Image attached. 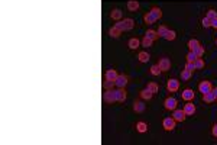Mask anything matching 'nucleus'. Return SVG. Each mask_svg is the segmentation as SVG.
I'll return each instance as SVG.
<instances>
[{
  "instance_id": "obj_30",
  "label": "nucleus",
  "mask_w": 217,
  "mask_h": 145,
  "mask_svg": "<svg viewBox=\"0 0 217 145\" xmlns=\"http://www.w3.org/2000/svg\"><path fill=\"white\" fill-rule=\"evenodd\" d=\"M152 39L150 38H148V36H145L142 41H140V44H142V46H146V48H149V46H152Z\"/></svg>"
},
{
  "instance_id": "obj_32",
  "label": "nucleus",
  "mask_w": 217,
  "mask_h": 145,
  "mask_svg": "<svg viewBox=\"0 0 217 145\" xmlns=\"http://www.w3.org/2000/svg\"><path fill=\"white\" fill-rule=\"evenodd\" d=\"M194 54L198 57V58H201V57H203V54H204V46L198 45V46H197V48L194 50Z\"/></svg>"
},
{
  "instance_id": "obj_41",
  "label": "nucleus",
  "mask_w": 217,
  "mask_h": 145,
  "mask_svg": "<svg viewBox=\"0 0 217 145\" xmlns=\"http://www.w3.org/2000/svg\"><path fill=\"white\" fill-rule=\"evenodd\" d=\"M212 26H213V28H216V29H217V17L212 20Z\"/></svg>"
},
{
  "instance_id": "obj_9",
  "label": "nucleus",
  "mask_w": 217,
  "mask_h": 145,
  "mask_svg": "<svg viewBox=\"0 0 217 145\" xmlns=\"http://www.w3.org/2000/svg\"><path fill=\"white\" fill-rule=\"evenodd\" d=\"M198 90L201 93H207V91H212L213 90V86H212V81H201L200 86H198Z\"/></svg>"
},
{
  "instance_id": "obj_43",
  "label": "nucleus",
  "mask_w": 217,
  "mask_h": 145,
  "mask_svg": "<svg viewBox=\"0 0 217 145\" xmlns=\"http://www.w3.org/2000/svg\"><path fill=\"white\" fill-rule=\"evenodd\" d=\"M216 44H217V39H216Z\"/></svg>"
},
{
  "instance_id": "obj_13",
  "label": "nucleus",
  "mask_w": 217,
  "mask_h": 145,
  "mask_svg": "<svg viewBox=\"0 0 217 145\" xmlns=\"http://www.w3.org/2000/svg\"><path fill=\"white\" fill-rule=\"evenodd\" d=\"M203 100L206 102V103H213V102L216 100V96H214V93L212 91H207V93H203Z\"/></svg>"
},
{
  "instance_id": "obj_34",
  "label": "nucleus",
  "mask_w": 217,
  "mask_h": 145,
  "mask_svg": "<svg viewBox=\"0 0 217 145\" xmlns=\"http://www.w3.org/2000/svg\"><path fill=\"white\" fill-rule=\"evenodd\" d=\"M168 31H169V29H168L167 26H159V29H158L156 32H158V35H159V36H162V38H164V36L167 35Z\"/></svg>"
},
{
  "instance_id": "obj_27",
  "label": "nucleus",
  "mask_w": 217,
  "mask_h": 145,
  "mask_svg": "<svg viewBox=\"0 0 217 145\" xmlns=\"http://www.w3.org/2000/svg\"><path fill=\"white\" fill-rule=\"evenodd\" d=\"M113 86H116L114 80H107V78H106V81L103 83V87H104L106 90H111V89H113Z\"/></svg>"
},
{
  "instance_id": "obj_28",
  "label": "nucleus",
  "mask_w": 217,
  "mask_h": 145,
  "mask_svg": "<svg viewBox=\"0 0 217 145\" xmlns=\"http://www.w3.org/2000/svg\"><path fill=\"white\" fill-rule=\"evenodd\" d=\"M200 45V42L197 41V39H190L188 41V48H190V51H194L197 46Z\"/></svg>"
},
{
  "instance_id": "obj_12",
  "label": "nucleus",
  "mask_w": 217,
  "mask_h": 145,
  "mask_svg": "<svg viewBox=\"0 0 217 145\" xmlns=\"http://www.w3.org/2000/svg\"><path fill=\"white\" fill-rule=\"evenodd\" d=\"M184 112H185V115L187 116H193L195 113V106H194V103H191V102H188L185 106H184Z\"/></svg>"
},
{
  "instance_id": "obj_37",
  "label": "nucleus",
  "mask_w": 217,
  "mask_h": 145,
  "mask_svg": "<svg viewBox=\"0 0 217 145\" xmlns=\"http://www.w3.org/2000/svg\"><path fill=\"white\" fill-rule=\"evenodd\" d=\"M190 77H191V71H188V70H183L181 71V78L183 80H190Z\"/></svg>"
},
{
  "instance_id": "obj_33",
  "label": "nucleus",
  "mask_w": 217,
  "mask_h": 145,
  "mask_svg": "<svg viewBox=\"0 0 217 145\" xmlns=\"http://www.w3.org/2000/svg\"><path fill=\"white\" fill-rule=\"evenodd\" d=\"M197 58H198V57L194 54V51H190L188 54H187V61H188V62H194Z\"/></svg>"
},
{
  "instance_id": "obj_38",
  "label": "nucleus",
  "mask_w": 217,
  "mask_h": 145,
  "mask_svg": "<svg viewBox=\"0 0 217 145\" xmlns=\"http://www.w3.org/2000/svg\"><path fill=\"white\" fill-rule=\"evenodd\" d=\"M201 25H203V26H204V28H210V26H212V20H210V19H208V17H203V20H201Z\"/></svg>"
},
{
  "instance_id": "obj_22",
  "label": "nucleus",
  "mask_w": 217,
  "mask_h": 145,
  "mask_svg": "<svg viewBox=\"0 0 217 145\" xmlns=\"http://www.w3.org/2000/svg\"><path fill=\"white\" fill-rule=\"evenodd\" d=\"M117 76H119V74H117L116 70H107L106 71V78L107 80H116Z\"/></svg>"
},
{
  "instance_id": "obj_6",
  "label": "nucleus",
  "mask_w": 217,
  "mask_h": 145,
  "mask_svg": "<svg viewBox=\"0 0 217 145\" xmlns=\"http://www.w3.org/2000/svg\"><path fill=\"white\" fill-rule=\"evenodd\" d=\"M172 117L177 121V122H184V121H185V117H187V115H185L184 109H175V110H174Z\"/></svg>"
},
{
  "instance_id": "obj_36",
  "label": "nucleus",
  "mask_w": 217,
  "mask_h": 145,
  "mask_svg": "<svg viewBox=\"0 0 217 145\" xmlns=\"http://www.w3.org/2000/svg\"><path fill=\"white\" fill-rule=\"evenodd\" d=\"M207 17H208L210 20H213V19H216V17H217V12L214 10V9H210V10L207 12Z\"/></svg>"
},
{
  "instance_id": "obj_1",
  "label": "nucleus",
  "mask_w": 217,
  "mask_h": 145,
  "mask_svg": "<svg viewBox=\"0 0 217 145\" xmlns=\"http://www.w3.org/2000/svg\"><path fill=\"white\" fill-rule=\"evenodd\" d=\"M116 28H119L120 31H130V29L135 26V22L133 19H130V17H128V19H125V20H119V22L114 25Z\"/></svg>"
},
{
  "instance_id": "obj_31",
  "label": "nucleus",
  "mask_w": 217,
  "mask_h": 145,
  "mask_svg": "<svg viewBox=\"0 0 217 145\" xmlns=\"http://www.w3.org/2000/svg\"><path fill=\"white\" fill-rule=\"evenodd\" d=\"M164 38L167 39V41H174V39L177 38V34H175V31H168L167 35H165Z\"/></svg>"
},
{
  "instance_id": "obj_40",
  "label": "nucleus",
  "mask_w": 217,
  "mask_h": 145,
  "mask_svg": "<svg viewBox=\"0 0 217 145\" xmlns=\"http://www.w3.org/2000/svg\"><path fill=\"white\" fill-rule=\"evenodd\" d=\"M212 134H213V136H214V138H217V123H214V125H213Z\"/></svg>"
},
{
  "instance_id": "obj_20",
  "label": "nucleus",
  "mask_w": 217,
  "mask_h": 145,
  "mask_svg": "<svg viewBox=\"0 0 217 145\" xmlns=\"http://www.w3.org/2000/svg\"><path fill=\"white\" fill-rule=\"evenodd\" d=\"M138 58H139L140 62H148V61H149V58H150V55L146 52V51H142V52H139Z\"/></svg>"
},
{
  "instance_id": "obj_14",
  "label": "nucleus",
  "mask_w": 217,
  "mask_h": 145,
  "mask_svg": "<svg viewBox=\"0 0 217 145\" xmlns=\"http://www.w3.org/2000/svg\"><path fill=\"white\" fill-rule=\"evenodd\" d=\"M128 9L130 12H136L139 9V2L138 0H129L128 2Z\"/></svg>"
},
{
  "instance_id": "obj_42",
  "label": "nucleus",
  "mask_w": 217,
  "mask_h": 145,
  "mask_svg": "<svg viewBox=\"0 0 217 145\" xmlns=\"http://www.w3.org/2000/svg\"><path fill=\"white\" fill-rule=\"evenodd\" d=\"M213 93H214V96H216V99H217V87L216 89H213Z\"/></svg>"
},
{
  "instance_id": "obj_5",
  "label": "nucleus",
  "mask_w": 217,
  "mask_h": 145,
  "mask_svg": "<svg viewBox=\"0 0 217 145\" xmlns=\"http://www.w3.org/2000/svg\"><path fill=\"white\" fill-rule=\"evenodd\" d=\"M126 97H128V95H126V90L123 89V87H119L117 90H114V99H116V102H125Z\"/></svg>"
},
{
  "instance_id": "obj_15",
  "label": "nucleus",
  "mask_w": 217,
  "mask_h": 145,
  "mask_svg": "<svg viewBox=\"0 0 217 145\" xmlns=\"http://www.w3.org/2000/svg\"><path fill=\"white\" fill-rule=\"evenodd\" d=\"M139 96H140V99H143V100H150V99H152V96H154V93L149 91L148 89H145V90H142V91L139 93Z\"/></svg>"
},
{
  "instance_id": "obj_4",
  "label": "nucleus",
  "mask_w": 217,
  "mask_h": 145,
  "mask_svg": "<svg viewBox=\"0 0 217 145\" xmlns=\"http://www.w3.org/2000/svg\"><path fill=\"white\" fill-rule=\"evenodd\" d=\"M167 89H168V91H171V93H174V91H178L179 81H178V80H175V78H169V80L167 81Z\"/></svg>"
},
{
  "instance_id": "obj_26",
  "label": "nucleus",
  "mask_w": 217,
  "mask_h": 145,
  "mask_svg": "<svg viewBox=\"0 0 217 145\" xmlns=\"http://www.w3.org/2000/svg\"><path fill=\"white\" fill-rule=\"evenodd\" d=\"M111 19H114V20H120L122 19V12L119 10V9H114V10L110 13Z\"/></svg>"
},
{
  "instance_id": "obj_11",
  "label": "nucleus",
  "mask_w": 217,
  "mask_h": 145,
  "mask_svg": "<svg viewBox=\"0 0 217 145\" xmlns=\"http://www.w3.org/2000/svg\"><path fill=\"white\" fill-rule=\"evenodd\" d=\"M158 65H159V68H161L162 71H168V70L171 68V61H169L168 58H161Z\"/></svg>"
},
{
  "instance_id": "obj_35",
  "label": "nucleus",
  "mask_w": 217,
  "mask_h": 145,
  "mask_svg": "<svg viewBox=\"0 0 217 145\" xmlns=\"http://www.w3.org/2000/svg\"><path fill=\"white\" fill-rule=\"evenodd\" d=\"M194 65H195V68H197V70H201V68L204 67V61H203L201 58H197V60L194 61Z\"/></svg>"
},
{
  "instance_id": "obj_3",
  "label": "nucleus",
  "mask_w": 217,
  "mask_h": 145,
  "mask_svg": "<svg viewBox=\"0 0 217 145\" xmlns=\"http://www.w3.org/2000/svg\"><path fill=\"white\" fill-rule=\"evenodd\" d=\"M177 105H178V102H177V99H174V97H167L165 102H164V106H165L167 110H175Z\"/></svg>"
},
{
  "instance_id": "obj_19",
  "label": "nucleus",
  "mask_w": 217,
  "mask_h": 145,
  "mask_svg": "<svg viewBox=\"0 0 217 145\" xmlns=\"http://www.w3.org/2000/svg\"><path fill=\"white\" fill-rule=\"evenodd\" d=\"M133 110L136 112V113H140V112H143V110H145V105H143V103H142L140 100L135 102V103H133Z\"/></svg>"
},
{
  "instance_id": "obj_17",
  "label": "nucleus",
  "mask_w": 217,
  "mask_h": 145,
  "mask_svg": "<svg viewBox=\"0 0 217 145\" xmlns=\"http://www.w3.org/2000/svg\"><path fill=\"white\" fill-rule=\"evenodd\" d=\"M129 48L130 50H138L139 48V45H140V41L138 38H132V39H129Z\"/></svg>"
},
{
  "instance_id": "obj_2",
  "label": "nucleus",
  "mask_w": 217,
  "mask_h": 145,
  "mask_svg": "<svg viewBox=\"0 0 217 145\" xmlns=\"http://www.w3.org/2000/svg\"><path fill=\"white\" fill-rule=\"evenodd\" d=\"M175 123H177V121L174 117H165L164 122H162V126H164L165 131H174L175 129Z\"/></svg>"
},
{
  "instance_id": "obj_16",
  "label": "nucleus",
  "mask_w": 217,
  "mask_h": 145,
  "mask_svg": "<svg viewBox=\"0 0 217 145\" xmlns=\"http://www.w3.org/2000/svg\"><path fill=\"white\" fill-rule=\"evenodd\" d=\"M150 15L155 17V20H158V19H161L162 17V10L159 9V7H155V6H154V7L150 9Z\"/></svg>"
},
{
  "instance_id": "obj_23",
  "label": "nucleus",
  "mask_w": 217,
  "mask_h": 145,
  "mask_svg": "<svg viewBox=\"0 0 217 145\" xmlns=\"http://www.w3.org/2000/svg\"><path fill=\"white\" fill-rule=\"evenodd\" d=\"M145 36H148V38H150L152 41H155V39L159 38V35H158V32L156 31H154V29H149V31H146V35Z\"/></svg>"
},
{
  "instance_id": "obj_8",
  "label": "nucleus",
  "mask_w": 217,
  "mask_h": 145,
  "mask_svg": "<svg viewBox=\"0 0 217 145\" xmlns=\"http://www.w3.org/2000/svg\"><path fill=\"white\" fill-rule=\"evenodd\" d=\"M181 97H183L184 100L191 102V100H193V99L195 97L194 90H191V89H185V90H183V93H181Z\"/></svg>"
},
{
  "instance_id": "obj_39",
  "label": "nucleus",
  "mask_w": 217,
  "mask_h": 145,
  "mask_svg": "<svg viewBox=\"0 0 217 145\" xmlns=\"http://www.w3.org/2000/svg\"><path fill=\"white\" fill-rule=\"evenodd\" d=\"M185 70H188V71H194V70H197V68H195V65H194V62H188L187 61V64H185Z\"/></svg>"
},
{
  "instance_id": "obj_21",
  "label": "nucleus",
  "mask_w": 217,
  "mask_h": 145,
  "mask_svg": "<svg viewBox=\"0 0 217 145\" xmlns=\"http://www.w3.org/2000/svg\"><path fill=\"white\" fill-rule=\"evenodd\" d=\"M136 131L138 132H140V134H143V132H146L148 131V125L145 122H138L136 123Z\"/></svg>"
},
{
  "instance_id": "obj_25",
  "label": "nucleus",
  "mask_w": 217,
  "mask_h": 145,
  "mask_svg": "<svg viewBox=\"0 0 217 145\" xmlns=\"http://www.w3.org/2000/svg\"><path fill=\"white\" fill-rule=\"evenodd\" d=\"M146 89L149 90V91H152V93L155 95V93H158V91H159V86L152 81V83H148V87H146Z\"/></svg>"
},
{
  "instance_id": "obj_7",
  "label": "nucleus",
  "mask_w": 217,
  "mask_h": 145,
  "mask_svg": "<svg viewBox=\"0 0 217 145\" xmlns=\"http://www.w3.org/2000/svg\"><path fill=\"white\" fill-rule=\"evenodd\" d=\"M128 81H129V78L125 76V74H119L117 76V78L114 80V83H116V86L117 87H126V84H128Z\"/></svg>"
},
{
  "instance_id": "obj_10",
  "label": "nucleus",
  "mask_w": 217,
  "mask_h": 145,
  "mask_svg": "<svg viewBox=\"0 0 217 145\" xmlns=\"http://www.w3.org/2000/svg\"><path fill=\"white\" fill-rule=\"evenodd\" d=\"M103 99H104V102L106 103H113V102H116V99H114V90H106V93H104V96H103Z\"/></svg>"
},
{
  "instance_id": "obj_18",
  "label": "nucleus",
  "mask_w": 217,
  "mask_h": 145,
  "mask_svg": "<svg viewBox=\"0 0 217 145\" xmlns=\"http://www.w3.org/2000/svg\"><path fill=\"white\" fill-rule=\"evenodd\" d=\"M120 34H122V31H120L119 28H116V26H113V28L109 29V35H110L111 38H119Z\"/></svg>"
},
{
  "instance_id": "obj_29",
  "label": "nucleus",
  "mask_w": 217,
  "mask_h": 145,
  "mask_svg": "<svg viewBox=\"0 0 217 145\" xmlns=\"http://www.w3.org/2000/svg\"><path fill=\"white\" fill-rule=\"evenodd\" d=\"M161 72H162V70L159 68V65H158V64L150 67V74H152V76H159Z\"/></svg>"
},
{
  "instance_id": "obj_24",
  "label": "nucleus",
  "mask_w": 217,
  "mask_h": 145,
  "mask_svg": "<svg viewBox=\"0 0 217 145\" xmlns=\"http://www.w3.org/2000/svg\"><path fill=\"white\" fill-rule=\"evenodd\" d=\"M143 20H145V23H148V25H152L154 22H156V20H155V17H154L152 15H150V12H148V13H145Z\"/></svg>"
}]
</instances>
